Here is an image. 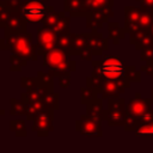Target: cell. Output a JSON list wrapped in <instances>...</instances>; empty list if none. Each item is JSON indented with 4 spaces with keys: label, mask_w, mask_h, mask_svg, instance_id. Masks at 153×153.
<instances>
[{
    "label": "cell",
    "mask_w": 153,
    "mask_h": 153,
    "mask_svg": "<svg viewBox=\"0 0 153 153\" xmlns=\"http://www.w3.org/2000/svg\"><path fill=\"white\" fill-rule=\"evenodd\" d=\"M128 75H129V80L131 82H140L141 81V73L134 66H129Z\"/></svg>",
    "instance_id": "30"
},
{
    "label": "cell",
    "mask_w": 153,
    "mask_h": 153,
    "mask_svg": "<svg viewBox=\"0 0 153 153\" xmlns=\"http://www.w3.org/2000/svg\"><path fill=\"white\" fill-rule=\"evenodd\" d=\"M104 120L109 126H123L126 120V100L123 98H108V109L104 110Z\"/></svg>",
    "instance_id": "6"
},
{
    "label": "cell",
    "mask_w": 153,
    "mask_h": 153,
    "mask_svg": "<svg viewBox=\"0 0 153 153\" xmlns=\"http://www.w3.org/2000/svg\"><path fill=\"white\" fill-rule=\"evenodd\" d=\"M149 30H151V32L153 33V24H152V26H151V29H149Z\"/></svg>",
    "instance_id": "40"
},
{
    "label": "cell",
    "mask_w": 153,
    "mask_h": 153,
    "mask_svg": "<svg viewBox=\"0 0 153 153\" xmlns=\"http://www.w3.org/2000/svg\"><path fill=\"white\" fill-rule=\"evenodd\" d=\"M142 8L135 6H126L124 7V29L126 32H131L136 30Z\"/></svg>",
    "instance_id": "13"
},
{
    "label": "cell",
    "mask_w": 153,
    "mask_h": 153,
    "mask_svg": "<svg viewBox=\"0 0 153 153\" xmlns=\"http://www.w3.org/2000/svg\"><path fill=\"white\" fill-rule=\"evenodd\" d=\"M129 42L135 47L136 50H141L145 48H153V33L149 29L146 30H134L129 32Z\"/></svg>",
    "instance_id": "12"
},
{
    "label": "cell",
    "mask_w": 153,
    "mask_h": 153,
    "mask_svg": "<svg viewBox=\"0 0 153 153\" xmlns=\"http://www.w3.org/2000/svg\"><path fill=\"white\" fill-rule=\"evenodd\" d=\"M0 49H5V38H0Z\"/></svg>",
    "instance_id": "37"
},
{
    "label": "cell",
    "mask_w": 153,
    "mask_h": 153,
    "mask_svg": "<svg viewBox=\"0 0 153 153\" xmlns=\"http://www.w3.org/2000/svg\"><path fill=\"white\" fill-rule=\"evenodd\" d=\"M69 56L71 55L66 50L56 47L43 55V65L48 66L54 72V74L59 75L61 72L68 71L67 67L69 62Z\"/></svg>",
    "instance_id": "7"
},
{
    "label": "cell",
    "mask_w": 153,
    "mask_h": 153,
    "mask_svg": "<svg viewBox=\"0 0 153 153\" xmlns=\"http://www.w3.org/2000/svg\"><path fill=\"white\" fill-rule=\"evenodd\" d=\"M75 129L80 134L90 137H100L103 135L100 129V122L93 120L88 115L82 116L80 120L75 122Z\"/></svg>",
    "instance_id": "10"
},
{
    "label": "cell",
    "mask_w": 153,
    "mask_h": 153,
    "mask_svg": "<svg viewBox=\"0 0 153 153\" xmlns=\"http://www.w3.org/2000/svg\"><path fill=\"white\" fill-rule=\"evenodd\" d=\"M11 114L12 115H23L26 114V104L23 100L11 99Z\"/></svg>",
    "instance_id": "28"
},
{
    "label": "cell",
    "mask_w": 153,
    "mask_h": 153,
    "mask_svg": "<svg viewBox=\"0 0 153 153\" xmlns=\"http://www.w3.org/2000/svg\"><path fill=\"white\" fill-rule=\"evenodd\" d=\"M53 29H54L59 35L68 33V32H69V18L65 17V13H63V12L59 13L57 20H56V23L54 24Z\"/></svg>",
    "instance_id": "20"
},
{
    "label": "cell",
    "mask_w": 153,
    "mask_h": 153,
    "mask_svg": "<svg viewBox=\"0 0 153 153\" xmlns=\"http://www.w3.org/2000/svg\"><path fill=\"white\" fill-rule=\"evenodd\" d=\"M4 114H5V111H4V110H1V109H0V116H1V115H4Z\"/></svg>",
    "instance_id": "39"
},
{
    "label": "cell",
    "mask_w": 153,
    "mask_h": 153,
    "mask_svg": "<svg viewBox=\"0 0 153 153\" xmlns=\"http://www.w3.org/2000/svg\"><path fill=\"white\" fill-rule=\"evenodd\" d=\"M72 39H73V35H71L69 32L68 33H65V35H60L56 47L66 50L69 54V49H71V45H72Z\"/></svg>",
    "instance_id": "27"
},
{
    "label": "cell",
    "mask_w": 153,
    "mask_h": 153,
    "mask_svg": "<svg viewBox=\"0 0 153 153\" xmlns=\"http://www.w3.org/2000/svg\"><path fill=\"white\" fill-rule=\"evenodd\" d=\"M43 104L49 109H59V93L53 92V90L48 91L43 97Z\"/></svg>",
    "instance_id": "23"
},
{
    "label": "cell",
    "mask_w": 153,
    "mask_h": 153,
    "mask_svg": "<svg viewBox=\"0 0 153 153\" xmlns=\"http://www.w3.org/2000/svg\"><path fill=\"white\" fill-rule=\"evenodd\" d=\"M10 128L12 131L16 133L17 136H25L26 135V127L25 122L22 120H13L10 122Z\"/></svg>",
    "instance_id": "25"
},
{
    "label": "cell",
    "mask_w": 153,
    "mask_h": 153,
    "mask_svg": "<svg viewBox=\"0 0 153 153\" xmlns=\"http://www.w3.org/2000/svg\"><path fill=\"white\" fill-rule=\"evenodd\" d=\"M59 33L51 26H42L37 31V54L44 55L49 50L56 48Z\"/></svg>",
    "instance_id": "8"
},
{
    "label": "cell",
    "mask_w": 153,
    "mask_h": 153,
    "mask_svg": "<svg viewBox=\"0 0 153 153\" xmlns=\"http://www.w3.org/2000/svg\"><path fill=\"white\" fill-rule=\"evenodd\" d=\"M32 130L39 136H47L53 130V109L43 108L35 114Z\"/></svg>",
    "instance_id": "9"
},
{
    "label": "cell",
    "mask_w": 153,
    "mask_h": 153,
    "mask_svg": "<svg viewBox=\"0 0 153 153\" xmlns=\"http://www.w3.org/2000/svg\"><path fill=\"white\" fill-rule=\"evenodd\" d=\"M134 134L137 137H152L153 136V121L147 123H141L134 129Z\"/></svg>",
    "instance_id": "22"
},
{
    "label": "cell",
    "mask_w": 153,
    "mask_h": 153,
    "mask_svg": "<svg viewBox=\"0 0 153 153\" xmlns=\"http://www.w3.org/2000/svg\"><path fill=\"white\" fill-rule=\"evenodd\" d=\"M151 99H152V102H153V88H152V91H151Z\"/></svg>",
    "instance_id": "38"
},
{
    "label": "cell",
    "mask_w": 153,
    "mask_h": 153,
    "mask_svg": "<svg viewBox=\"0 0 153 153\" xmlns=\"http://www.w3.org/2000/svg\"><path fill=\"white\" fill-rule=\"evenodd\" d=\"M11 11H18L20 7V0H5Z\"/></svg>",
    "instance_id": "35"
},
{
    "label": "cell",
    "mask_w": 153,
    "mask_h": 153,
    "mask_svg": "<svg viewBox=\"0 0 153 153\" xmlns=\"http://www.w3.org/2000/svg\"><path fill=\"white\" fill-rule=\"evenodd\" d=\"M87 85L94 87L97 93H100L103 98H117L128 87H130V82L100 79L94 75H91L87 79Z\"/></svg>",
    "instance_id": "4"
},
{
    "label": "cell",
    "mask_w": 153,
    "mask_h": 153,
    "mask_svg": "<svg viewBox=\"0 0 153 153\" xmlns=\"http://www.w3.org/2000/svg\"><path fill=\"white\" fill-rule=\"evenodd\" d=\"M36 81H37V79L23 78V79H22V86L25 87V88H27V90H30V88H32V87L36 85Z\"/></svg>",
    "instance_id": "33"
},
{
    "label": "cell",
    "mask_w": 153,
    "mask_h": 153,
    "mask_svg": "<svg viewBox=\"0 0 153 153\" xmlns=\"http://www.w3.org/2000/svg\"><path fill=\"white\" fill-rule=\"evenodd\" d=\"M82 4L86 16L96 11H105L114 14L112 12L114 0H82Z\"/></svg>",
    "instance_id": "15"
},
{
    "label": "cell",
    "mask_w": 153,
    "mask_h": 153,
    "mask_svg": "<svg viewBox=\"0 0 153 153\" xmlns=\"http://www.w3.org/2000/svg\"><path fill=\"white\" fill-rule=\"evenodd\" d=\"M10 13H11V10L7 6V4L5 1L0 2V22H4L8 17Z\"/></svg>",
    "instance_id": "32"
},
{
    "label": "cell",
    "mask_w": 153,
    "mask_h": 153,
    "mask_svg": "<svg viewBox=\"0 0 153 153\" xmlns=\"http://www.w3.org/2000/svg\"><path fill=\"white\" fill-rule=\"evenodd\" d=\"M96 94H97L96 88L87 85L85 88H81V103H84V104L86 103V105H87L90 102H92L94 98H97Z\"/></svg>",
    "instance_id": "26"
},
{
    "label": "cell",
    "mask_w": 153,
    "mask_h": 153,
    "mask_svg": "<svg viewBox=\"0 0 153 153\" xmlns=\"http://www.w3.org/2000/svg\"><path fill=\"white\" fill-rule=\"evenodd\" d=\"M153 102L151 98H142L140 93L135 96L126 104V120L124 130L134 131V129L141 124L153 121Z\"/></svg>",
    "instance_id": "1"
},
{
    "label": "cell",
    "mask_w": 153,
    "mask_h": 153,
    "mask_svg": "<svg viewBox=\"0 0 153 153\" xmlns=\"http://www.w3.org/2000/svg\"><path fill=\"white\" fill-rule=\"evenodd\" d=\"M87 48L91 50L92 55H102L104 50L108 49V41L103 37L102 33H98L93 31L92 33H88V43Z\"/></svg>",
    "instance_id": "14"
},
{
    "label": "cell",
    "mask_w": 153,
    "mask_h": 153,
    "mask_svg": "<svg viewBox=\"0 0 153 153\" xmlns=\"http://www.w3.org/2000/svg\"><path fill=\"white\" fill-rule=\"evenodd\" d=\"M141 55H140V60L146 62V63H149V62H153V48H145V49H141L140 50Z\"/></svg>",
    "instance_id": "29"
},
{
    "label": "cell",
    "mask_w": 153,
    "mask_h": 153,
    "mask_svg": "<svg viewBox=\"0 0 153 153\" xmlns=\"http://www.w3.org/2000/svg\"><path fill=\"white\" fill-rule=\"evenodd\" d=\"M10 62H11V71L12 72H16V71H20L22 67H24L27 63V60L24 59V57H22L18 54L12 53L11 59H10Z\"/></svg>",
    "instance_id": "24"
},
{
    "label": "cell",
    "mask_w": 153,
    "mask_h": 153,
    "mask_svg": "<svg viewBox=\"0 0 153 153\" xmlns=\"http://www.w3.org/2000/svg\"><path fill=\"white\" fill-rule=\"evenodd\" d=\"M53 6H47L42 1H24L19 7L20 16L26 20V23H38L43 22L44 18L51 12Z\"/></svg>",
    "instance_id": "5"
},
{
    "label": "cell",
    "mask_w": 153,
    "mask_h": 153,
    "mask_svg": "<svg viewBox=\"0 0 153 153\" xmlns=\"http://www.w3.org/2000/svg\"><path fill=\"white\" fill-rule=\"evenodd\" d=\"M65 11L71 16H86L82 0H65Z\"/></svg>",
    "instance_id": "18"
},
{
    "label": "cell",
    "mask_w": 153,
    "mask_h": 153,
    "mask_svg": "<svg viewBox=\"0 0 153 153\" xmlns=\"http://www.w3.org/2000/svg\"><path fill=\"white\" fill-rule=\"evenodd\" d=\"M140 2V7L146 11H152L153 12V0H136Z\"/></svg>",
    "instance_id": "34"
},
{
    "label": "cell",
    "mask_w": 153,
    "mask_h": 153,
    "mask_svg": "<svg viewBox=\"0 0 153 153\" xmlns=\"http://www.w3.org/2000/svg\"><path fill=\"white\" fill-rule=\"evenodd\" d=\"M87 115L90 117H92L93 120L100 122L104 117V110H103V103L102 99L99 98H94L92 102H90L87 104Z\"/></svg>",
    "instance_id": "17"
},
{
    "label": "cell",
    "mask_w": 153,
    "mask_h": 153,
    "mask_svg": "<svg viewBox=\"0 0 153 153\" xmlns=\"http://www.w3.org/2000/svg\"><path fill=\"white\" fill-rule=\"evenodd\" d=\"M72 45L69 49V55H80L81 51L87 47L88 43V33H72Z\"/></svg>",
    "instance_id": "16"
},
{
    "label": "cell",
    "mask_w": 153,
    "mask_h": 153,
    "mask_svg": "<svg viewBox=\"0 0 153 153\" xmlns=\"http://www.w3.org/2000/svg\"><path fill=\"white\" fill-rule=\"evenodd\" d=\"M108 31H109V37L112 39L114 44H118L126 33V29L121 27L120 24L116 22H111L108 24Z\"/></svg>",
    "instance_id": "19"
},
{
    "label": "cell",
    "mask_w": 153,
    "mask_h": 153,
    "mask_svg": "<svg viewBox=\"0 0 153 153\" xmlns=\"http://www.w3.org/2000/svg\"><path fill=\"white\" fill-rule=\"evenodd\" d=\"M142 72H145V73H147L148 75H151V76H153V62H149V63H146L145 66H141V68H140Z\"/></svg>",
    "instance_id": "36"
},
{
    "label": "cell",
    "mask_w": 153,
    "mask_h": 153,
    "mask_svg": "<svg viewBox=\"0 0 153 153\" xmlns=\"http://www.w3.org/2000/svg\"><path fill=\"white\" fill-rule=\"evenodd\" d=\"M57 76H59V82H60V86H61V87H68V86H69V81H71L69 71L61 72Z\"/></svg>",
    "instance_id": "31"
},
{
    "label": "cell",
    "mask_w": 153,
    "mask_h": 153,
    "mask_svg": "<svg viewBox=\"0 0 153 153\" xmlns=\"http://www.w3.org/2000/svg\"><path fill=\"white\" fill-rule=\"evenodd\" d=\"M5 49H10L12 53L20 55L26 60L37 59V45L32 43V36L27 32L13 33L5 31Z\"/></svg>",
    "instance_id": "3"
},
{
    "label": "cell",
    "mask_w": 153,
    "mask_h": 153,
    "mask_svg": "<svg viewBox=\"0 0 153 153\" xmlns=\"http://www.w3.org/2000/svg\"><path fill=\"white\" fill-rule=\"evenodd\" d=\"M152 24H153V12L142 10L140 19H139V23H137V26H136V30L137 29H141V30L151 29Z\"/></svg>",
    "instance_id": "21"
},
{
    "label": "cell",
    "mask_w": 153,
    "mask_h": 153,
    "mask_svg": "<svg viewBox=\"0 0 153 153\" xmlns=\"http://www.w3.org/2000/svg\"><path fill=\"white\" fill-rule=\"evenodd\" d=\"M0 26L4 27L5 31L13 33L26 32V20L17 11H11L8 17L4 22H0Z\"/></svg>",
    "instance_id": "11"
},
{
    "label": "cell",
    "mask_w": 153,
    "mask_h": 153,
    "mask_svg": "<svg viewBox=\"0 0 153 153\" xmlns=\"http://www.w3.org/2000/svg\"><path fill=\"white\" fill-rule=\"evenodd\" d=\"M92 66H93L92 75L97 78L131 82L128 75L129 66H127L120 56L104 55L102 60L92 61Z\"/></svg>",
    "instance_id": "2"
}]
</instances>
